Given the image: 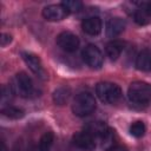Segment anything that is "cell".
<instances>
[{
    "instance_id": "cell-9",
    "label": "cell",
    "mask_w": 151,
    "mask_h": 151,
    "mask_svg": "<svg viewBox=\"0 0 151 151\" xmlns=\"http://www.w3.org/2000/svg\"><path fill=\"white\" fill-rule=\"evenodd\" d=\"M73 144L81 150L92 151L96 147V138L86 131H80L73 136Z\"/></svg>"
},
{
    "instance_id": "cell-10",
    "label": "cell",
    "mask_w": 151,
    "mask_h": 151,
    "mask_svg": "<svg viewBox=\"0 0 151 151\" xmlns=\"http://www.w3.org/2000/svg\"><path fill=\"white\" fill-rule=\"evenodd\" d=\"M87 133H90L92 137H94L96 139L101 140V138L110 131V127L106 125V123L97 120V122H91L85 126V130Z\"/></svg>"
},
{
    "instance_id": "cell-1",
    "label": "cell",
    "mask_w": 151,
    "mask_h": 151,
    "mask_svg": "<svg viewBox=\"0 0 151 151\" xmlns=\"http://www.w3.org/2000/svg\"><path fill=\"white\" fill-rule=\"evenodd\" d=\"M9 87L12 88L13 93L24 98H31V97H37L39 96V91L34 87V84L31 79L29 76H27V73L25 72H19L17 73L11 84Z\"/></svg>"
},
{
    "instance_id": "cell-16",
    "label": "cell",
    "mask_w": 151,
    "mask_h": 151,
    "mask_svg": "<svg viewBox=\"0 0 151 151\" xmlns=\"http://www.w3.org/2000/svg\"><path fill=\"white\" fill-rule=\"evenodd\" d=\"M53 142H54L53 132L51 131L45 132L39 140V151H50L53 145Z\"/></svg>"
},
{
    "instance_id": "cell-23",
    "label": "cell",
    "mask_w": 151,
    "mask_h": 151,
    "mask_svg": "<svg viewBox=\"0 0 151 151\" xmlns=\"http://www.w3.org/2000/svg\"><path fill=\"white\" fill-rule=\"evenodd\" d=\"M109 151H127V149L125 146H123V145H114Z\"/></svg>"
},
{
    "instance_id": "cell-18",
    "label": "cell",
    "mask_w": 151,
    "mask_h": 151,
    "mask_svg": "<svg viewBox=\"0 0 151 151\" xmlns=\"http://www.w3.org/2000/svg\"><path fill=\"white\" fill-rule=\"evenodd\" d=\"M145 131H146V126L142 120H137V122L132 123L130 126V133H131V136H133L136 138L143 137L145 134Z\"/></svg>"
},
{
    "instance_id": "cell-19",
    "label": "cell",
    "mask_w": 151,
    "mask_h": 151,
    "mask_svg": "<svg viewBox=\"0 0 151 151\" xmlns=\"http://www.w3.org/2000/svg\"><path fill=\"white\" fill-rule=\"evenodd\" d=\"M133 18H134V21L139 25H146L151 21V17L143 8H139V7H138V9L134 11Z\"/></svg>"
},
{
    "instance_id": "cell-6",
    "label": "cell",
    "mask_w": 151,
    "mask_h": 151,
    "mask_svg": "<svg viewBox=\"0 0 151 151\" xmlns=\"http://www.w3.org/2000/svg\"><path fill=\"white\" fill-rule=\"evenodd\" d=\"M21 57L24 59V61L26 63V65L28 66V68L40 79H46V71L42 66V63L40 60V58L31 52H21Z\"/></svg>"
},
{
    "instance_id": "cell-22",
    "label": "cell",
    "mask_w": 151,
    "mask_h": 151,
    "mask_svg": "<svg viewBox=\"0 0 151 151\" xmlns=\"http://www.w3.org/2000/svg\"><path fill=\"white\" fill-rule=\"evenodd\" d=\"M0 39H1V46H6L7 44H9L12 41V37L7 33H2Z\"/></svg>"
},
{
    "instance_id": "cell-4",
    "label": "cell",
    "mask_w": 151,
    "mask_h": 151,
    "mask_svg": "<svg viewBox=\"0 0 151 151\" xmlns=\"http://www.w3.org/2000/svg\"><path fill=\"white\" fill-rule=\"evenodd\" d=\"M96 93L103 103L114 104L122 98V88L113 83L101 81L96 86Z\"/></svg>"
},
{
    "instance_id": "cell-2",
    "label": "cell",
    "mask_w": 151,
    "mask_h": 151,
    "mask_svg": "<svg viewBox=\"0 0 151 151\" xmlns=\"http://www.w3.org/2000/svg\"><path fill=\"white\" fill-rule=\"evenodd\" d=\"M96 110V99L90 92L78 93L72 103V111L78 117H85Z\"/></svg>"
},
{
    "instance_id": "cell-8",
    "label": "cell",
    "mask_w": 151,
    "mask_h": 151,
    "mask_svg": "<svg viewBox=\"0 0 151 151\" xmlns=\"http://www.w3.org/2000/svg\"><path fill=\"white\" fill-rule=\"evenodd\" d=\"M68 15L66 8L60 5H48L42 9V17L48 21H59Z\"/></svg>"
},
{
    "instance_id": "cell-12",
    "label": "cell",
    "mask_w": 151,
    "mask_h": 151,
    "mask_svg": "<svg viewBox=\"0 0 151 151\" xmlns=\"http://www.w3.org/2000/svg\"><path fill=\"white\" fill-rule=\"evenodd\" d=\"M126 22L124 19L116 17L109 20L107 25H106V35L109 38H114L117 35H119L120 33H123V31L125 29Z\"/></svg>"
},
{
    "instance_id": "cell-20",
    "label": "cell",
    "mask_w": 151,
    "mask_h": 151,
    "mask_svg": "<svg viewBox=\"0 0 151 151\" xmlns=\"http://www.w3.org/2000/svg\"><path fill=\"white\" fill-rule=\"evenodd\" d=\"M61 5L66 8V11L68 13H74V12H78L83 8V2L79 1V0H66V1H63Z\"/></svg>"
},
{
    "instance_id": "cell-14",
    "label": "cell",
    "mask_w": 151,
    "mask_h": 151,
    "mask_svg": "<svg viewBox=\"0 0 151 151\" xmlns=\"http://www.w3.org/2000/svg\"><path fill=\"white\" fill-rule=\"evenodd\" d=\"M123 50H124V42L120 40H112L107 42L105 47L106 54L111 60H117L120 57Z\"/></svg>"
},
{
    "instance_id": "cell-7",
    "label": "cell",
    "mask_w": 151,
    "mask_h": 151,
    "mask_svg": "<svg viewBox=\"0 0 151 151\" xmlns=\"http://www.w3.org/2000/svg\"><path fill=\"white\" fill-rule=\"evenodd\" d=\"M79 38L72 32H61L57 37V45L65 52H74L79 47Z\"/></svg>"
},
{
    "instance_id": "cell-15",
    "label": "cell",
    "mask_w": 151,
    "mask_h": 151,
    "mask_svg": "<svg viewBox=\"0 0 151 151\" xmlns=\"http://www.w3.org/2000/svg\"><path fill=\"white\" fill-rule=\"evenodd\" d=\"M70 97H71V90L68 87H65V86H61L53 92V101L57 105L66 104L68 101Z\"/></svg>"
},
{
    "instance_id": "cell-5",
    "label": "cell",
    "mask_w": 151,
    "mask_h": 151,
    "mask_svg": "<svg viewBox=\"0 0 151 151\" xmlns=\"http://www.w3.org/2000/svg\"><path fill=\"white\" fill-rule=\"evenodd\" d=\"M83 59L84 61L87 64V66H90L91 68L98 70L103 66L104 63V57L101 51L96 46V45H87L84 50H83Z\"/></svg>"
},
{
    "instance_id": "cell-21",
    "label": "cell",
    "mask_w": 151,
    "mask_h": 151,
    "mask_svg": "<svg viewBox=\"0 0 151 151\" xmlns=\"http://www.w3.org/2000/svg\"><path fill=\"white\" fill-rule=\"evenodd\" d=\"M137 5L139 6V8H143L151 17V1H142V2H137Z\"/></svg>"
},
{
    "instance_id": "cell-17",
    "label": "cell",
    "mask_w": 151,
    "mask_h": 151,
    "mask_svg": "<svg viewBox=\"0 0 151 151\" xmlns=\"http://www.w3.org/2000/svg\"><path fill=\"white\" fill-rule=\"evenodd\" d=\"M1 113L7 117V118H11V119H19V118H22L25 112L24 110L19 109V107H15V106H6V107H2L1 110Z\"/></svg>"
},
{
    "instance_id": "cell-13",
    "label": "cell",
    "mask_w": 151,
    "mask_h": 151,
    "mask_svg": "<svg viewBox=\"0 0 151 151\" xmlns=\"http://www.w3.org/2000/svg\"><path fill=\"white\" fill-rule=\"evenodd\" d=\"M136 67L143 72L151 71V51L149 48H144L138 53L136 59Z\"/></svg>"
},
{
    "instance_id": "cell-3",
    "label": "cell",
    "mask_w": 151,
    "mask_h": 151,
    "mask_svg": "<svg viewBox=\"0 0 151 151\" xmlns=\"http://www.w3.org/2000/svg\"><path fill=\"white\" fill-rule=\"evenodd\" d=\"M127 96L133 104L145 105L151 100V84L145 81H133L129 86Z\"/></svg>"
},
{
    "instance_id": "cell-11",
    "label": "cell",
    "mask_w": 151,
    "mask_h": 151,
    "mask_svg": "<svg viewBox=\"0 0 151 151\" xmlns=\"http://www.w3.org/2000/svg\"><path fill=\"white\" fill-rule=\"evenodd\" d=\"M101 20L98 17H88L81 22L83 31L88 35H98L101 32Z\"/></svg>"
},
{
    "instance_id": "cell-24",
    "label": "cell",
    "mask_w": 151,
    "mask_h": 151,
    "mask_svg": "<svg viewBox=\"0 0 151 151\" xmlns=\"http://www.w3.org/2000/svg\"><path fill=\"white\" fill-rule=\"evenodd\" d=\"M1 151H7V147H6L4 142H1Z\"/></svg>"
}]
</instances>
